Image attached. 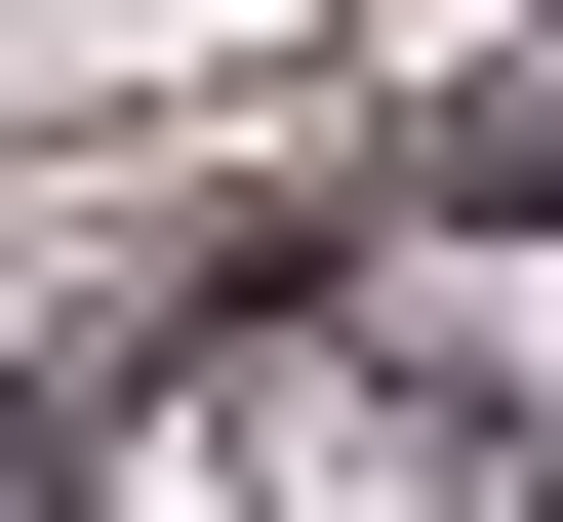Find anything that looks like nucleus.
I'll use <instances>...</instances> for the list:
<instances>
[{
	"mask_svg": "<svg viewBox=\"0 0 563 522\" xmlns=\"http://www.w3.org/2000/svg\"><path fill=\"white\" fill-rule=\"evenodd\" d=\"M402 322H443L483 402H563V242H483V281H402Z\"/></svg>",
	"mask_w": 563,
	"mask_h": 522,
	"instance_id": "obj_2",
	"label": "nucleus"
},
{
	"mask_svg": "<svg viewBox=\"0 0 563 522\" xmlns=\"http://www.w3.org/2000/svg\"><path fill=\"white\" fill-rule=\"evenodd\" d=\"M121 522H443V482H402L363 402H162V442H121Z\"/></svg>",
	"mask_w": 563,
	"mask_h": 522,
	"instance_id": "obj_1",
	"label": "nucleus"
}]
</instances>
